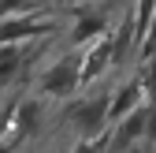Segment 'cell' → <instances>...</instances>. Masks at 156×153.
Masks as SVG:
<instances>
[{"label": "cell", "instance_id": "obj_3", "mask_svg": "<svg viewBox=\"0 0 156 153\" xmlns=\"http://www.w3.org/2000/svg\"><path fill=\"white\" fill-rule=\"evenodd\" d=\"M60 23L45 19V11H26V15H8L0 19V45H23V41H41L56 34Z\"/></svg>", "mask_w": 156, "mask_h": 153}, {"label": "cell", "instance_id": "obj_5", "mask_svg": "<svg viewBox=\"0 0 156 153\" xmlns=\"http://www.w3.org/2000/svg\"><path fill=\"white\" fill-rule=\"evenodd\" d=\"M34 56H37L34 41H23V45H0V90H4L11 79H19V71H23Z\"/></svg>", "mask_w": 156, "mask_h": 153}, {"label": "cell", "instance_id": "obj_1", "mask_svg": "<svg viewBox=\"0 0 156 153\" xmlns=\"http://www.w3.org/2000/svg\"><path fill=\"white\" fill-rule=\"evenodd\" d=\"M108 90H78V101L67 105V120L78 131V142L108 135Z\"/></svg>", "mask_w": 156, "mask_h": 153}, {"label": "cell", "instance_id": "obj_2", "mask_svg": "<svg viewBox=\"0 0 156 153\" xmlns=\"http://www.w3.org/2000/svg\"><path fill=\"white\" fill-rule=\"evenodd\" d=\"M82 52L78 49H67L60 60H52L41 75H37V97H60V101H71L78 90H82Z\"/></svg>", "mask_w": 156, "mask_h": 153}, {"label": "cell", "instance_id": "obj_6", "mask_svg": "<svg viewBox=\"0 0 156 153\" xmlns=\"http://www.w3.org/2000/svg\"><path fill=\"white\" fill-rule=\"evenodd\" d=\"M0 153H19L15 146H8V142H0Z\"/></svg>", "mask_w": 156, "mask_h": 153}, {"label": "cell", "instance_id": "obj_4", "mask_svg": "<svg viewBox=\"0 0 156 153\" xmlns=\"http://www.w3.org/2000/svg\"><path fill=\"white\" fill-rule=\"evenodd\" d=\"M112 30V19L108 8H89V11H78V23L67 30V49H86L93 37H101Z\"/></svg>", "mask_w": 156, "mask_h": 153}]
</instances>
